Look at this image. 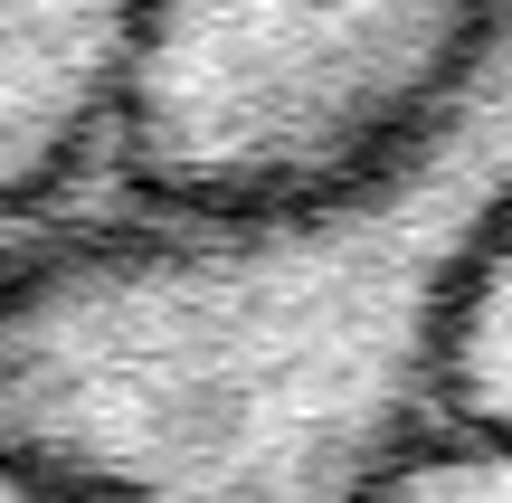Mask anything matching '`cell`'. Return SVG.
<instances>
[{
    "label": "cell",
    "instance_id": "obj_5",
    "mask_svg": "<svg viewBox=\"0 0 512 503\" xmlns=\"http://www.w3.org/2000/svg\"><path fill=\"white\" fill-rule=\"evenodd\" d=\"M380 503H512V437L446 428L437 447H418L399 475H389Z\"/></svg>",
    "mask_w": 512,
    "mask_h": 503
},
{
    "label": "cell",
    "instance_id": "obj_4",
    "mask_svg": "<svg viewBox=\"0 0 512 503\" xmlns=\"http://www.w3.org/2000/svg\"><path fill=\"white\" fill-rule=\"evenodd\" d=\"M446 409H456V428L512 437V238L494 247V266H484L475 304H465V323H456Z\"/></svg>",
    "mask_w": 512,
    "mask_h": 503
},
{
    "label": "cell",
    "instance_id": "obj_2",
    "mask_svg": "<svg viewBox=\"0 0 512 503\" xmlns=\"http://www.w3.org/2000/svg\"><path fill=\"white\" fill-rule=\"evenodd\" d=\"M512 0H152L114 190L275 200L399 143Z\"/></svg>",
    "mask_w": 512,
    "mask_h": 503
},
{
    "label": "cell",
    "instance_id": "obj_6",
    "mask_svg": "<svg viewBox=\"0 0 512 503\" xmlns=\"http://www.w3.org/2000/svg\"><path fill=\"white\" fill-rule=\"evenodd\" d=\"M0 503H67L57 485H38L29 466H10V456H0Z\"/></svg>",
    "mask_w": 512,
    "mask_h": 503
},
{
    "label": "cell",
    "instance_id": "obj_3",
    "mask_svg": "<svg viewBox=\"0 0 512 503\" xmlns=\"http://www.w3.org/2000/svg\"><path fill=\"white\" fill-rule=\"evenodd\" d=\"M143 48L152 0H0V228L114 181Z\"/></svg>",
    "mask_w": 512,
    "mask_h": 503
},
{
    "label": "cell",
    "instance_id": "obj_1",
    "mask_svg": "<svg viewBox=\"0 0 512 503\" xmlns=\"http://www.w3.org/2000/svg\"><path fill=\"white\" fill-rule=\"evenodd\" d=\"M512 238V10L361 171L0 228V456L67 503H380Z\"/></svg>",
    "mask_w": 512,
    "mask_h": 503
}]
</instances>
